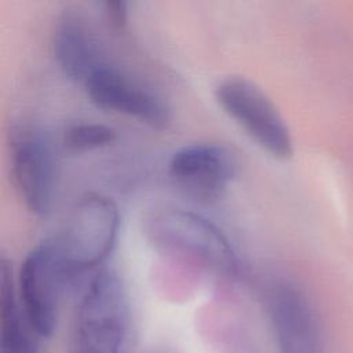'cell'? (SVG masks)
<instances>
[{
    "mask_svg": "<svg viewBox=\"0 0 353 353\" xmlns=\"http://www.w3.org/2000/svg\"><path fill=\"white\" fill-rule=\"evenodd\" d=\"M143 234L161 252L193 261L215 273H237L239 259L229 237L197 212L178 207L156 208L143 219Z\"/></svg>",
    "mask_w": 353,
    "mask_h": 353,
    "instance_id": "6da1fadb",
    "label": "cell"
},
{
    "mask_svg": "<svg viewBox=\"0 0 353 353\" xmlns=\"http://www.w3.org/2000/svg\"><path fill=\"white\" fill-rule=\"evenodd\" d=\"M119 230L120 211L112 199L99 193L81 197L59 233L51 237L66 283L103 263L117 243Z\"/></svg>",
    "mask_w": 353,
    "mask_h": 353,
    "instance_id": "7a4b0ae2",
    "label": "cell"
},
{
    "mask_svg": "<svg viewBox=\"0 0 353 353\" xmlns=\"http://www.w3.org/2000/svg\"><path fill=\"white\" fill-rule=\"evenodd\" d=\"M130 324L125 285L112 269L99 270L77 307L76 353H121Z\"/></svg>",
    "mask_w": 353,
    "mask_h": 353,
    "instance_id": "3957f363",
    "label": "cell"
},
{
    "mask_svg": "<svg viewBox=\"0 0 353 353\" xmlns=\"http://www.w3.org/2000/svg\"><path fill=\"white\" fill-rule=\"evenodd\" d=\"M219 108L266 153L288 159L294 153L291 131L268 94L254 81L229 76L214 90Z\"/></svg>",
    "mask_w": 353,
    "mask_h": 353,
    "instance_id": "277c9868",
    "label": "cell"
},
{
    "mask_svg": "<svg viewBox=\"0 0 353 353\" xmlns=\"http://www.w3.org/2000/svg\"><path fill=\"white\" fill-rule=\"evenodd\" d=\"M10 163L14 185L36 216H47L57 197L58 164L54 145L41 128L17 125L10 132Z\"/></svg>",
    "mask_w": 353,
    "mask_h": 353,
    "instance_id": "5b68a950",
    "label": "cell"
},
{
    "mask_svg": "<svg viewBox=\"0 0 353 353\" xmlns=\"http://www.w3.org/2000/svg\"><path fill=\"white\" fill-rule=\"evenodd\" d=\"M66 279L59 268L51 239H46L25 256L17 280V294L29 323L40 338L57 328L59 299Z\"/></svg>",
    "mask_w": 353,
    "mask_h": 353,
    "instance_id": "8992f818",
    "label": "cell"
},
{
    "mask_svg": "<svg viewBox=\"0 0 353 353\" xmlns=\"http://www.w3.org/2000/svg\"><path fill=\"white\" fill-rule=\"evenodd\" d=\"M239 163L225 145L196 142L176 149L168 161L171 181L186 196L201 201L219 200L236 178Z\"/></svg>",
    "mask_w": 353,
    "mask_h": 353,
    "instance_id": "52a82bcc",
    "label": "cell"
},
{
    "mask_svg": "<svg viewBox=\"0 0 353 353\" xmlns=\"http://www.w3.org/2000/svg\"><path fill=\"white\" fill-rule=\"evenodd\" d=\"M83 87L98 108L134 117L153 128H164L171 120V109L160 94L109 62L97 69Z\"/></svg>",
    "mask_w": 353,
    "mask_h": 353,
    "instance_id": "ba28073f",
    "label": "cell"
},
{
    "mask_svg": "<svg viewBox=\"0 0 353 353\" xmlns=\"http://www.w3.org/2000/svg\"><path fill=\"white\" fill-rule=\"evenodd\" d=\"M268 309L281 353H323L316 313L298 284L290 280L273 283Z\"/></svg>",
    "mask_w": 353,
    "mask_h": 353,
    "instance_id": "9c48e42d",
    "label": "cell"
},
{
    "mask_svg": "<svg viewBox=\"0 0 353 353\" xmlns=\"http://www.w3.org/2000/svg\"><path fill=\"white\" fill-rule=\"evenodd\" d=\"M51 47L63 74L80 84H84L97 69L106 63L95 32L77 10H66L57 18L51 33Z\"/></svg>",
    "mask_w": 353,
    "mask_h": 353,
    "instance_id": "30bf717a",
    "label": "cell"
},
{
    "mask_svg": "<svg viewBox=\"0 0 353 353\" xmlns=\"http://www.w3.org/2000/svg\"><path fill=\"white\" fill-rule=\"evenodd\" d=\"M39 334L19 303L10 263L3 256L0 263V353H39Z\"/></svg>",
    "mask_w": 353,
    "mask_h": 353,
    "instance_id": "8fae6325",
    "label": "cell"
},
{
    "mask_svg": "<svg viewBox=\"0 0 353 353\" xmlns=\"http://www.w3.org/2000/svg\"><path fill=\"white\" fill-rule=\"evenodd\" d=\"M117 137V131L108 124L81 121L69 125L63 131L62 143L72 152H88L114 143Z\"/></svg>",
    "mask_w": 353,
    "mask_h": 353,
    "instance_id": "7c38bea8",
    "label": "cell"
},
{
    "mask_svg": "<svg viewBox=\"0 0 353 353\" xmlns=\"http://www.w3.org/2000/svg\"><path fill=\"white\" fill-rule=\"evenodd\" d=\"M103 12L108 19V22L116 28L123 29L128 23L130 10H128V1L124 0H106L103 1Z\"/></svg>",
    "mask_w": 353,
    "mask_h": 353,
    "instance_id": "4fadbf2b",
    "label": "cell"
}]
</instances>
